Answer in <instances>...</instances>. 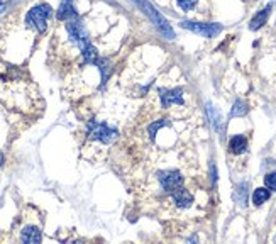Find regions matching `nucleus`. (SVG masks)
I'll use <instances>...</instances> for the list:
<instances>
[{
	"instance_id": "nucleus-14",
	"label": "nucleus",
	"mask_w": 276,
	"mask_h": 244,
	"mask_svg": "<svg viewBox=\"0 0 276 244\" xmlns=\"http://www.w3.org/2000/svg\"><path fill=\"white\" fill-rule=\"evenodd\" d=\"M246 112H247L246 104L242 102V100H236V102H234V107L231 110V117H241V116H244Z\"/></svg>"
},
{
	"instance_id": "nucleus-17",
	"label": "nucleus",
	"mask_w": 276,
	"mask_h": 244,
	"mask_svg": "<svg viewBox=\"0 0 276 244\" xmlns=\"http://www.w3.org/2000/svg\"><path fill=\"white\" fill-rule=\"evenodd\" d=\"M264 183H266V188H269V190L276 192V173H268V175H266Z\"/></svg>"
},
{
	"instance_id": "nucleus-10",
	"label": "nucleus",
	"mask_w": 276,
	"mask_h": 244,
	"mask_svg": "<svg viewBox=\"0 0 276 244\" xmlns=\"http://www.w3.org/2000/svg\"><path fill=\"white\" fill-rule=\"evenodd\" d=\"M247 149V139L244 136H234L231 141H229V151L234 154H241Z\"/></svg>"
},
{
	"instance_id": "nucleus-5",
	"label": "nucleus",
	"mask_w": 276,
	"mask_h": 244,
	"mask_svg": "<svg viewBox=\"0 0 276 244\" xmlns=\"http://www.w3.org/2000/svg\"><path fill=\"white\" fill-rule=\"evenodd\" d=\"M158 182L163 187V190L173 192L183 185V177L176 170H166V172H158Z\"/></svg>"
},
{
	"instance_id": "nucleus-8",
	"label": "nucleus",
	"mask_w": 276,
	"mask_h": 244,
	"mask_svg": "<svg viewBox=\"0 0 276 244\" xmlns=\"http://www.w3.org/2000/svg\"><path fill=\"white\" fill-rule=\"evenodd\" d=\"M171 199L176 205L180 207V209H186V207H190L191 204H193V195L181 187L171 192Z\"/></svg>"
},
{
	"instance_id": "nucleus-3",
	"label": "nucleus",
	"mask_w": 276,
	"mask_h": 244,
	"mask_svg": "<svg viewBox=\"0 0 276 244\" xmlns=\"http://www.w3.org/2000/svg\"><path fill=\"white\" fill-rule=\"evenodd\" d=\"M66 32L70 36V41H72V44L77 46L80 51L87 48L90 43V38H88V32L85 29V26H83V22L80 19H73V21H68L66 24Z\"/></svg>"
},
{
	"instance_id": "nucleus-4",
	"label": "nucleus",
	"mask_w": 276,
	"mask_h": 244,
	"mask_svg": "<svg viewBox=\"0 0 276 244\" xmlns=\"http://www.w3.org/2000/svg\"><path fill=\"white\" fill-rule=\"evenodd\" d=\"M183 29H188L191 32H196L200 36H205V38H215L217 34H221L222 26L221 24H210V22H191V21H185L180 24Z\"/></svg>"
},
{
	"instance_id": "nucleus-2",
	"label": "nucleus",
	"mask_w": 276,
	"mask_h": 244,
	"mask_svg": "<svg viewBox=\"0 0 276 244\" xmlns=\"http://www.w3.org/2000/svg\"><path fill=\"white\" fill-rule=\"evenodd\" d=\"M117 136H119L117 129L109 127L104 122H95V121L88 122V139L104 142V144H109V142L117 139Z\"/></svg>"
},
{
	"instance_id": "nucleus-7",
	"label": "nucleus",
	"mask_w": 276,
	"mask_h": 244,
	"mask_svg": "<svg viewBox=\"0 0 276 244\" xmlns=\"http://www.w3.org/2000/svg\"><path fill=\"white\" fill-rule=\"evenodd\" d=\"M59 21H73V19H78V12L75 9V4L73 0H63L61 6L58 9V14H56Z\"/></svg>"
},
{
	"instance_id": "nucleus-12",
	"label": "nucleus",
	"mask_w": 276,
	"mask_h": 244,
	"mask_svg": "<svg viewBox=\"0 0 276 244\" xmlns=\"http://www.w3.org/2000/svg\"><path fill=\"white\" fill-rule=\"evenodd\" d=\"M268 199H269V188L268 190H266V188H258V190H254V193H252L254 205H263Z\"/></svg>"
},
{
	"instance_id": "nucleus-20",
	"label": "nucleus",
	"mask_w": 276,
	"mask_h": 244,
	"mask_svg": "<svg viewBox=\"0 0 276 244\" xmlns=\"http://www.w3.org/2000/svg\"><path fill=\"white\" fill-rule=\"evenodd\" d=\"M2 165H4V154L0 153V167H2Z\"/></svg>"
},
{
	"instance_id": "nucleus-18",
	"label": "nucleus",
	"mask_w": 276,
	"mask_h": 244,
	"mask_svg": "<svg viewBox=\"0 0 276 244\" xmlns=\"http://www.w3.org/2000/svg\"><path fill=\"white\" fill-rule=\"evenodd\" d=\"M132 2L139 4V6H141V7H144V4H146V0H132Z\"/></svg>"
},
{
	"instance_id": "nucleus-13",
	"label": "nucleus",
	"mask_w": 276,
	"mask_h": 244,
	"mask_svg": "<svg viewBox=\"0 0 276 244\" xmlns=\"http://www.w3.org/2000/svg\"><path fill=\"white\" fill-rule=\"evenodd\" d=\"M234 199L239 205H246L247 202V183H241L239 187H237L236 193H234Z\"/></svg>"
},
{
	"instance_id": "nucleus-21",
	"label": "nucleus",
	"mask_w": 276,
	"mask_h": 244,
	"mask_svg": "<svg viewBox=\"0 0 276 244\" xmlns=\"http://www.w3.org/2000/svg\"><path fill=\"white\" fill-rule=\"evenodd\" d=\"M274 241H276V239H274Z\"/></svg>"
},
{
	"instance_id": "nucleus-11",
	"label": "nucleus",
	"mask_w": 276,
	"mask_h": 244,
	"mask_svg": "<svg viewBox=\"0 0 276 244\" xmlns=\"http://www.w3.org/2000/svg\"><path fill=\"white\" fill-rule=\"evenodd\" d=\"M21 239L24 242H41V232L39 229L36 227H26L24 231H22Z\"/></svg>"
},
{
	"instance_id": "nucleus-6",
	"label": "nucleus",
	"mask_w": 276,
	"mask_h": 244,
	"mask_svg": "<svg viewBox=\"0 0 276 244\" xmlns=\"http://www.w3.org/2000/svg\"><path fill=\"white\" fill-rule=\"evenodd\" d=\"M160 99H161V105H163V109H168L170 105H175V104H178L181 105L185 102L183 100V90L181 89H161L160 90Z\"/></svg>"
},
{
	"instance_id": "nucleus-15",
	"label": "nucleus",
	"mask_w": 276,
	"mask_h": 244,
	"mask_svg": "<svg viewBox=\"0 0 276 244\" xmlns=\"http://www.w3.org/2000/svg\"><path fill=\"white\" fill-rule=\"evenodd\" d=\"M207 112H209L210 121H212V124H214V127L215 129H221V117H219L217 110H215L210 104H207Z\"/></svg>"
},
{
	"instance_id": "nucleus-16",
	"label": "nucleus",
	"mask_w": 276,
	"mask_h": 244,
	"mask_svg": "<svg viewBox=\"0 0 276 244\" xmlns=\"http://www.w3.org/2000/svg\"><path fill=\"white\" fill-rule=\"evenodd\" d=\"M196 2H198V0H176L178 7L181 9V11H185V12L193 11V9L196 7Z\"/></svg>"
},
{
	"instance_id": "nucleus-19",
	"label": "nucleus",
	"mask_w": 276,
	"mask_h": 244,
	"mask_svg": "<svg viewBox=\"0 0 276 244\" xmlns=\"http://www.w3.org/2000/svg\"><path fill=\"white\" fill-rule=\"evenodd\" d=\"M6 4H4V2H0V12H2V11H6Z\"/></svg>"
},
{
	"instance_id": "nucleus-1",
	"label": "nucleus",
	"mask_w": 276,
	"mask_h": 244,
	"mask_svg": "<svg viewBox=\"0 0 276 244\" xmlns=\"http://www.w3.org/2000/svg\"><path fill=\"white\" fill-rule=\"evenodd\" d=\"M51 14H53V9L48 4H39V6H36L27 12L26 24L31 29H36L37 32H44L48 29V19L51 17Z\"/></svg>"
},
{
	"instance_id": "nucleus-9",
	"label": "nucleus",
	"mask_w": 276,
	"mask_h": 244,
	"mask_svg": "<svg viewBox=\"0 0 276 244\" xmlns=\"http://www.w3.org/2000/svg\"><path fill=\"white\" fill-rule=\"evenodd\" d=\"M269 12H271V4H269L268 7H264L263 11H259L254 17H252L251 22H249V29H251V31H258V29H261V27H263V26L266 24V21H268Z\"/></svg>"
}]
</instances>
